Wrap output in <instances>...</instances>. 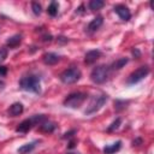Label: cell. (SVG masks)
Returning a JSON list of instances; mask_svg holds the SVG:
<instances>
[{"label": "cell", "instance_id": "6da1fadb", "mask_svg": "<svg viewBox=\"0 0 154 154\" xmlns=\"http://www.w3.org/2000/svg\"><path fill=\"white\" fill-rule=\"evenodd\" d=\"M19 87L25 90V91H30V93H35L38 94L41 91V82H40V77L36 75H29V76H24L20 78L19 81Z\"/></svg>", "mask_w": 154, "mask_h": 154}, {"label": "cell", "instance_id": "7a4b0ae2", "mask_svg": "<svg viewBox=\"0 0 154 154\" xmlns=\"http://www.w3.org/2000/svg\"><path fill=\"white\" fill-rule=\"evenodd\" d=\"M106 101H107V95H106V94L95 95V96L90 100V102H89V105L87 106L84 113H85L87 116H90V114L96 113L97 111H100V109L102 108V106L106 103Z\"/></svg>", "mask_w": 154, "mask_h": 154}, {"label": "cell", "instance_id": "3957f363", "mask_svg": "<svg viewBox=\"0 0 154 154\" xmlns=\"http://www.w3.org/2000/svg\"><path fill=\"white\" fill-rule=\"evenodd\" d=\"M108 75H109V67L105 65H100L93 69L90 73V79L96 84H101L107 81Z\"/></svg>", "mask_w": 154, "mask_h": 154}, {"label": "cell", "instance_id": "277c9868", "mask_svg": "<svg viewBox=\"0 0 154 154\" xmlns=\"http://www.w3.org/2000/svg\"><path fill=\"white\" fill-rule=\"evenodd\" d=\"M82 73L79 71V69L77 67H70L65 71L61 72L60 75V81L64 83V84H73L76 82L79 81Z\"/></svg>", "mask_w": 154, "mask_h": 154}, {"label": "cell", "instance_id": "5b68a950", "mask_svg": "<svg viewBox=\"0 0 154 154\" xmlns=\"http://www.w3.org/2000/svg\"><path fill=\"white\" fill-rule=\"evenodd\" d=\"M85 99H87V94L84 93H72L67 95L66 99L64 100V106L69 108H78L85 101Z\"/></svg>", "mask_w": 154, "mask_h": 154}, {"label": "cell", "instance_id": "8992f818", "mask_svg": "<svg viewBox=\"0 0 154 154\" xmlns=\"http://www.w3.org/2000/svg\"><path fill=\"white\" fill-rule=\"evenodd\" d=\"M149 73V67L148 66H141L137 70H135L128 78V83L129 84H135L138 83L140 81H142L147 75Z\"/></svg>", "mask_w": 154, "mask_h": 154}, {"label": "cell", "instance_id": "52a82bcc", "mask_svg": "<svg viewBox=\"0 0 154 154\" xmlns=\"http://www.w3.org/2000/svg\"><path fill=\"white\" fill-rule=\"evenodd\" d=\"M114 12L119 16L120 19L123 20H129L131 18V13H130V10L125 6V5H117L114 6Z\"/></svg>", "mask_w": 154, "mask_h": 154}, {"label": "cell", "instance_id": "ba28073f", "mask_svg": "<svg viewBox=\"0 0 154 154\" xmlns=\"http://www.w3.org/2000/svg\"><path fill=\"white\" fill-rule=\"evenodd\" d=\"M102 23H103V18H102L101 16H97V17H95V18L88 24L85 31H87L88 34H93V32H95L96 30L100 29V26L102 25Z\"/></svg>", "mask_w": 154, "mask_h": 154}, {"label": "cell", "instance_id": "9c48e42d", "mask_svg": "<svg viewBox=\"0 0 154 154\" xmlns=\"http://www.w3.org/2000/svg\"><path fill=\"white\" fill-rule=\"evenodd\" d=\"M100 55H101V52L97 51V49L89 51V52H87V54H85V57H84V61H85V64L90 65V64L95 63V61L100 58Z\"/></svg>", "mask_w": 154, "mask_h": 154}, {"label": "cell", "instance_id": "30bf717a", "mask_svg": "<svg viewBox=\"0 0 154 154\" xmlns=\"http://www.w3.org/2000/svg\"><path fill=\"white\" fill-rule=\"evenodd\" d=\"M23 109L24 108H23V105L20 102H14V103H12L10 106V108L7 109V113L11 117H17V116L23 113Z\"/></svg>", "mask_w": 154, "mask_h": 154}, {"label": "cell", "instance_id": "8fae6325", "mask_svg": "<svg viewBox=\"0 0 154 154\" xmlns=\"http://www.w3.org/2000/svg\"><path fill=\"white\" fill-rule=\"evenodd\" d=\"M60 60V57L58 55V54H55V53H46V54H43V63L46 64V65H54V64H57L58 61Z\"/></svg>", "mask_w": 154, "mask_h": 154}, {"label": "cell", "instance_id": "7c38bea8", "mask_svg": "<svg viewBox=\"0 0 154 154\" xmlns=\"http://www.w3.org/2000/svg\"><path fill=\"white\" fill-rule=\"evenodd\" d=\"M57 128V124L53 123V122H49V120H45L40 124V130L43 131V132H53Z\"/></svg>", "mask_w": 154, "mask_h": 154}, {"label": "cell", "instance_id": "4fadbf2b", "mask_svg": "<svg viewBox=\"0 0 154 154\" xmlns=\"http://www.w3.org/2000/svg\"><path fill=\"white\" fill-rule=\"evenodd\" d=\"M120 147H122V142L120 141H117V142H114L112 144L106 146L103 148V153L105 154H114L116 152H118L120 149Z\"/></svg>", "mask_w": 154, "mask_h": 154}, {"label": "cell", "instance_id": "5bb4252c", "mask_svg": "<svg viewBox=\"0 0 154 154\" xmlns=\"http://www.w3.org/2000/svg\"><path fill=\"white\" fill-rule=\"evenodd\" d=\"M36 144H37V142H30V143H25V144H23L22 147H19L17 152H18L19 154H29L30 152H32V150L35 149Z\"/></svg>", "mask_w": 154, "mask_h": 154}, {"label": "cell", "instance_id": "9a60e30c", "mask_svg": "<svg viewBox=\"0 0 154 154\" xmlns=\"http://www.w3.org/2000/svg\"><path fill=\"white\" fill-rule=\"evenodd\" d=\"M20 41H22V36L20 35H13L12 37H10L8 40H7V42H6V45L10 47V48H16L19 43H20Z\"/></svg>", "mask_w": 154, "mask_h": 154}, {"label": "cell", "instance_id": "2e32d148", "mask_svg": "<svg viewBox=\"0 0 154 154\" xmlns=\"http://www.w3.org/2000/svg\"><path fill=\"white\" fill-rule=\"evenodd\" d=\"M105 6V2L102 0H91L89 1V8L91 11H96V10H100Z\"/></svg>", "mask_w": 154, "mask_h": 154}, {"label": "cell", "instance_id": "e0dca14e", "mask_svg": "<svg viewBox=\"0 0 154 154\" xmlns=\"http://www.w3.org/2000/svg\"><path fill=\"white\" fill-rule=\"evenodd\" d=\"M58 8H59L58 2H57V1H52V2L49 4L48 8H47V12H48V14H49V16L55 17V16L58 14Z\"/></svg>", "mask_w": 154, "mask_h": 154}, {"label": "cell", "instance_id": "ac0fdd59", "mask_svg": "<svg viewBox=\"0 0 154 154\" xmlns=\"http://www.w3.org/2000/svg\"><path fill=\"white\" fill-rule=\"evenodd\" d=\"M126 63H128V59H126V58H120V59L116 60V61L112 64L111 69H112V70H119V69H122Z\"/></svg>", "mask_w": 154, "mask_h": 154}, {"label": "cell", "instance_id": "d6986e66", "mask_svg": "<svg viewBox=\"0 0 154 154\" xmlns=\"http://www.w3.org/2000/svg\"><path fill=\"white\" fill-rule=\"evenodd\" d=\"M31 8H32V12H34L36 16L41 14V5H40L38 2H32V4H31Z\"/></svg>", "mask_w": 154, "mask_h": 154}, {"label": "cell", "instance_id": "ffe728a7", "mask_svg": "<svg viewBox=\"0 0 154 154\" xmlns=\"http://www.w3.org/2000/svg\"><path fill=\"white\" fill-rule=\"evenodd\" d=\"M120 118H117L112 124H111V126H108V129H107V131H113V130H116V129H118V126L120 125Z\"/></svg>", "mask_w": 154, "mask_h": 154}, {"label": "cell", "instance_id": "44dd1931", "mask_svg": "<svg viewBox=\"0 0 154 154\" xmlns=\"http://www.w3.org/2000/svg\"><path fill=\"white\" fill-rule=\"evenodd\" d=\"M7 57V49L6 48H0V63L4 61Z\"/></svg>", "mask_w": 154, "mask_h": 154}, {"label": "cell", "instance_id": "7402d4cb", "mask_svg": "<svg viewBox=\"0 0 154 154\" xmlns=\"http://www.w3.org/2000/svg\"><path fill=\"white\" fill-rule=\"evenodd\" d=\"M7 73V69L5 66H0V76H5Z\"/></svg>", "mask_w": 154, "mask_h": 154}, {"label": "cell", "instance_id": "603a6c76", "mask_svg": "<svg viewBox=\"0 0 154 154\" xmlns=\"http://www.w3.org/2000/svg\"><path fill=\"white\" fill-rule=\"evenodd\" d=\"M75 132H76V131H75V130H72V131H70V132H66V134H65V135H64L63 137H64V138H67V137H71V136H72V134H75Z\"/></svg>", "mask_w": 154, "mask_h": 154}, {"label": "cell", "instance_id": "cb8c5ba5", "mask_svg": "<svg viewBox=\"0 0 154 154\" xmlns=\"http://www.w3.org/2000/svg\"><path fill=\"white\" fill-rule=\"evenodd\" d=\"M4 88H5V83H4L2 81H0V91H1Z\"/></svg>", "mask_w": 154, "mask_h": 154}, {"label": "cell", "instance_id": "d4e9b609", "mask_svg": "<svg viewBox=\"0 0 154 154\" xmlns=\"http://www.w3.org/2000/svg\"><path fill=\"white\" fill-rule=\"evenodd\" d=\"M66 154H79V153H77V152H70V153H66Z\"/></svg>", "mask_w": 154, "mask_h": 154}]
</instances>
